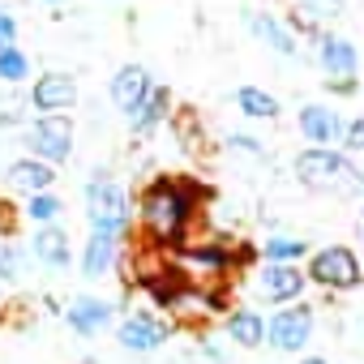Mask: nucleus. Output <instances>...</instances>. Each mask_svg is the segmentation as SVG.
Masks as SVG:
<instances>
[{
	"label": "nucleus",
	"instance_id": "nucleus-3",
	"mask_svg": "<svg viewBox=\"0 0 364 364\" xmlns=\"http://www.w3.org/2000/svg\"><path fill=\"white\" fill-rule=\"evenodd\" d=\"M291 171H296L300 185H309V189L360 185V176H355L351 159H347V154H338L334 146H309V150H300V154H296V163H291Z\"/></svg>",
	"mask_w": 364,
	"mask_h": 364
},
{
	"label": "nucleus",
	"instance_id": "nucleus-12",
	"mask_svg": "<svg viewBox=\"0 0 364 364\" xmlns=\"http://www.w3.org/2000/svg\"><path fill=\"white\" fill-rule=\"evenodd\" d=\"M112 103H116V112L120 116H133L141 103H146V95L154 90V77L141 69V65H120L116 73H112Z\"/></svg>",
	"mask_w": 364,
	"mask_h": 364
},
{
	"label": "nucleus",
	"instance_id": "nucleus-10",
	"mask_svg": "<svg viewBox=\"0 0 364 364\" xmlns=\"http://www.w3.org/2000/svg\"><path fill=\"white\" fill-rule=\"evenodd\" d=\"M26 103H31L39 116H65V112H73V103H77V82H73V73H60V69L39 73Z\"/></svg>",
	"mask_w": 364,
	"mask_h": 364
},
{
	"label": "nucleus",
	"instance_id": "nucleus-2",
	"mask_svg": "<svg viewBox=\"0 0 364 364\" xmlns=\"http://www.w3.org/2000/svg\"><path fill=\"white\" fill-rule=\"evenodd\" d=\"M86 219H90V232H103V236H116L120 245L133 240V202L129 193L112 180L107 167H99L90 180H86Z\"/></svg>",
	"mask_w": 364,
	"mask_h": 364
},
{
	"label": "nucleus",
	"instance_id": "nucleus-19",
	"mask_svg": "<svg viewBox=\"0 0 364 364\" xmlns=\"http://www.w3.org/2000/svg\"><path fill=\"white\" fill-rule=\"evenodd\" d=\"M163 120H171V90L154 82V90L146 95V103L129 116V129H133V137H150Z\"/></svg>",
	"mask_w": 364,
	"mask_h": 364
},
{
	"label": "nucleus",
	"instance_id": "nucleus-14",
	"mask_svg": "<svg viewBox=\"0 0 364 364\" xmlns=\"http://www.w3.org/2000/svg\"><path fill=\"white\" fill-rule=\"evenodd\" d=\"M65 321H69L73 334L95 338V334H103V330L116 321V309H112L103 296H73L69 309H65Z\"/></svg>",
	"mask_w": 364,
	"mask_h": 364
},
{
	"label": "nucleus",
	"instance_id": "nucleus-6",
	"mask_svg": "<svg viewBox=\"0 0 364 364\" xmlns=\"http://www.w3.org/2000/svg\"><path fill=\"white\" fill-rule=\"evenodd\" d=\"M167 338H171V321L159 317V313H150V309H133V313H124L120 326H116V343H120L124 351H133V355H150V351H159Z\"/></svg>",
	"mask_w": 364,
	"mask_h": 364
},
{
	"label": "nucleus",
	"instance_id": "nucleus-16",
	"mask_svg": "<svg viewBox=\"0 0 364 364\" xmlns=\"http://www.w3.org/2000/svg\"><path fill=\"white\" fill-rule=\"evenodd\" d=\"M31 253H35V262H39V266H48V270H69V262H73L69 232H65L60 223H43V228H35Z\"/></svg>",
	"mask_w": 364,
	"mask_h": 364
},
{
	"label": "nucleus",
	"instance_id": "nucleus-22",
	"mask_svg": "<svg viewBox=\"0 0 364 364\" xmlns=\"http://www.w3.org/2000/svg\"><path fill=\"white\" fill-rule=\"evenodd\" d=\"M338 14H343L338 0H296V9H291V26H296V31H309V35L317 39V22L338 18Z\"/></svg>",
	"mask_w": 364,
	"mask_h": 364
},
{
	"label": "nucleus",
	"instance_id": "nucleus-4",
	"mask_svg": "<svg viewBox=\"0 0 364 364\" xmlns=\"http://www.w3.org/2000/svg\"><path fill=\"white\" fill-rule=\"evenodd\" d=\"M309 283H317V287H326V291H355L360 283H364V266H360V257H355V249H347V245H326V249H317L313 257H309Z\"/></svg>",
	"mask_w": 364,
	"mask_h": 364
},
{
	"label": "nucleus",
	"instance_id": "nucleus-23",
	"mask_svg": "<svg viewBox=\"0 0 364 364\" xmlns=\"http://www.w3.org/2000/svg\"><path fill=\"white\" fill-rule=\"evenodd\" d=\"M262 257L266 262H283V266H300L309 257V240H296V236H266L262 240Z\"/></svg>",
	"mask_w": 364,
	"mask_h": 364
},
{
	"label": "nucleus",
	"instance_id": "nucleus-35",
	"mask_svg": "<svg viewBox=\"0 0 364 364\" xmlns=\"http://www.w3.org/2000/svg\"><path fill=\"white\" fill-rule=\"evenodd\" d=\"M360 189H364V176H360Z\"/></svg>",
	"mask_w": 364,
	"mask_h": 364
},
{
	"label": "nucleus",
	"instance_id": "nucleus-13",
	"mask_svg": "<svg viewBox=\"0 0 364 364\" xmlns=\"http://www.w3.org/2000/svg\"><path fill=\"white\" fill-rule=\"evenodd\" d=\"M296 124L309 137V146H334V141H343V129H347V120L330 103H304L296 112Z\"/></svg>",
	"mask_w": 364,
	"mask_h": 364
},
{
	"label": "nucleus",
	"instance_id": "nucleus-20",
	"mask_svg": "<svg viewBox=\"0 0 364 364\" xmlns=\"http://www.w3.org/2000/svg\"><path fill=\"white\" fill-rule=\"evenodd\" d=\"M223 330H228V338H232L236 347H245V351L266 347V317H262L257 309H232V313L223 317Z\"/></svg>",
	"mask_w": 364,
	"mask_h": 364
},
{
	"label": "nucleus",
	"instance_id": "nucleus-18",
	"mask_svg": "<svg viewBox=\"0 0 364 364\" xmlns=\"http://www.w3.org/2000/svg\"><path fill=\"white\" fill-rule=\"evenodd\" d=\"M120 262V240L116 236H103V232H90L86 249H82V279H103L112 274Z\"/></svg>",
	"mask_w": 364,
	"mask_h": 364
},
{
	"label": "nucleus",
	"instance_id": "nucleus-33",
	"mask_svg": "<svg viewBox=\"0 0 364 364\" xmlns=\"http://www.w3.org/2000/svg\"><path fill=\"white\" fill-rule=\"evenodd\" d=\"M43 5H60V0H43Z\"/></svg>",
	"mask_w": 364,
	"mask_h": 364
},
{
	"label": "nucleus",
	"instance_id": "nucleus-9",
	"mask_svg": "<svg viewBox=\"0 0 364 364\" xmlns=\"http://www.w3.org/2000/svg\"><path fill=\"white\" fill-rule=\"evenodd\" d=\"M253 287H257V300L283 309V304H296L309 287V274L300 266H283V262H262L257 274H253Z\"/></svg>",
	"mask_w": 364,
	"mask_h": 364
},
{
	"label": "nucleus",
	"instance_id": "nucleus-11",
	"mask_svg": "<svg viewBox=\"0 0 364 364\" xmlns=\"http://www.w3.org/2000/svg\"><path fill=\"white\" fill-rule=\"evenodd\" d=\"M317 65L326 73V86H343V82H355L360 73V52L351 39L343 35H317Z\"/></svg>",
	"mask_w": 364,
	"mask_h": 364
},
{
	"label": "nucleus",
	"instance_id": "nucleus-26",
	"mask_svg": "<svg viewBox=\"0 0 364 364\" xmlns=\"http://www.w3.org/2000/svg\"><path fill=\"white\" fill-rule=\"evenodd\" d=\"M22 270H26V253L14 240H0V283L22 279Z\"/></svg>",
	"mask_w": 364,
	"mask_h": 364
},
{
	"label": "nucleus",
	"instance_id": "nucleus-17",
	"mask_svg": "<svg viewBox=\"0 0 364 364\" xmlns=\"http://www.w3.org/2000/svg\"><path fill=\"white\" fill-rule=\"evenodd\" d=\"M249 35H253L262 48L279 52V56H296V35H291L274 14H266V9H253V14H249Z\"/></svg>",
	"mask_w": 364,
	"mask_h": 364
},
{
	"label": "nucleus",
	"instance_id": "nucleus-5",
	"mask_svg": "<svg viewBox=\"0 0 364 364\" xmlns=\"http://www.w3.org/2000/svg\"><path fill=\"white\" fill-rule=\"evenodd\" d=\"M313 326H317V317L309 304H300V300L283 304V309H274V317H266V347H274L283 355H300L313 338Z\"/></svg>",
	"mask_w": 364,
	"mask_h": 364
},
{
	"label": "nucleus",
	"instance_id": "nucleus-7",
	"mask_svg": "<svg viewBox=\"0 0 364 364\" xmlns=\"http://www.w3.org/2000/svg\"><path fill=\"white\" fill-rule=\"evenodd\" d=\"M26 154L43 159V163H65L73 154V120L69 116H39L31 129H26Z\"/></svg>",
	"mask_w": 364,
	"mask_h": 364
},
{
	"label": "nucleus",
	"instance_id": "nucleus-25",
	"mask_svg": "<svg viewBox=\"0 0 364 364\" xmlns=\"http://www.w3.org/2000/svg\"><path fill=\"white\" fill-rule=\"evenodd\" d=\"M26 77H31V56H26L22 48H0V82L18 86V82H26Z\"/></svg>",
	"mask_w": 364,
	"mask_h": 364
},
{
	"label": "nucleus",
	"instance_id": "nucleus-34",
	"mask_svg": "<svg viewBox=\"0 0 364 364\" xmlns=\"http://www.w3.org/2000/svg\"><path fill=\"white\" fill-rule=\"evenodd\" d=\"M82 364H99V360H82Z\"/></svg>",
	"mask_w": 364,
	"mask_h": 364
},
{
	"label": "nucleus",
	"instance_id": "nucleus-1",
	"mask_svg": "<svg viewBox=\"0 0 364 364\" xmlns=\"http://www.w3.org/2000/svg\"><path fill=\"white\" fill-rule=\"evenodd\" d=\"M206 189L189 176H154L137 193V236L154 249H185L193 240V223L202 215Z\"/></svg>",
	"mask_w": 364,
	"mask_h": 364
},
{
	"label": "nucleus",
	"instance_id": "nucleus-29",
	"mask_svg": "<svg viewBox=\"0 0 364 364\" xmlns=\"http://www.w3.org/2000/svg\"><path fill=\"white\" fill-rule=\"evenodd\" d=\"M0 48H18V18L0 9Z\"/></svg>",
	"mask_w": 364,
	"mask_h": 364
},
{
	"label": "nucleus",
	"instance_id": "nucleus-30",
	"mask_svg": "<svg viewBox=\"0 0 364 364\" xmlns=\"http://www.w3.org/2000/svg\"><path fill=\"white\" fill-rule=\"evenodd\" d=\"M228 150H245V154H262V141L249 137V133H232L228 137Z\"/></svg>",
	"mask_w": 364,
	"mask_h": 364
},
{
	"label": "nucleus",
	"instance_id": "nucleus-32",
	"mask_svg": "<svg viewBox=\"0 0 364 364\" xmlns=\"http://www.w3.org/2000/svg\"><path fill=\"white\" fill-rule=\"evenodd\" d=\"M355 228H360V240H364V210H360V219H355Z\"/></svg>",
	"mask_w": 364,
	"mask_h": 364
},
{
	"label": "nucleus",
	"instance_id": "nucleus-31",
	"mask_svg": "<svg viewBox=\"0 0 364 364\" xmlns=\"http://www.w3.org/2000/svg\"><path fill=\"white\" fill-rule=\"evenodd\" d=\"M300 364H334V360H330V355H304Z\"/></svg>",
	"mask_w": 364,
	"mask_h": 364
},
{
	"label": "nucleus",
	"instance_id": "nucleus-24",
	"mask_svg": "<svg viewBox=\"0 0 364 364\" xmlns=\"http://www.w3.org/2000/svg\"><path fill=\"white\" fill-rule=\"evenodd\" d=\"M60 210H65V202L48 189V193H31L26 198V206H22V215L35 223V228H43V223H56L60 219Z\"/></svg>",
	"mask_w": 364,
	"mask_h": 364
},
{
	"label": "nucleus",
	"instance_id": "nucleus-27",
	"mask_svg": "<svg viewBox=\"0 0 364 364\" xmlns=\"http://www.w3.org/2000/svg\"><path fill=\"white\" fill-rule=\"evenodd\" d=\"M18 223H22V215H18V206H14L9 198H0V240H14V232H18Z\"/></svg>",
	"mask_w": 364,
	"mask_h": 364
},
{
	"label": "nucleus",
	"instance_id": "nucleus-28",
	"mask_svg": "<svg viewBox=\"0 0 364 364\" xmlns=\"http://www.w3.org/2000/svg\"><path fill=\"white\" fill-rule=\"evenodd\" d=\"M343 150H351V154H364V116L347 120V129H343Z\"/></svg>",
	"mask_w": 364,
	"mask_h": 364
},
{
	"label": "nucleus",
	"instance_id": "nucleus-8",
	"mask_svg": "<svg viewBox=\"0 0 364 364\" xmlns=\"http://www.w3.org/2000/svg\"><path fill=\"white\" fill-rule=\"evenodd\" d=\"M180 257H185V266L206 270L210 279H228V274L249 257V249H245V245L236 249L228 236H206V240H189L185 249H180Z\"/></svg>",
	"mask_w": 364,
	"mask_h": 364
},
{
	"label": "nucleus",
	"instance_id": "nucleus-15",
	"mask_svg": "<svg viewBox=\"0 0 364 364\" xmlns=\"http://www.w3.org/2000/svg\"><path fill=\"white\" fill-rule=\"evenodd\" d=\"M56 167L52 163H43V159H35V154H22V159H14L9 163V171H5V185L9 189H18V193H48L52 185H56Z\"/></svg>",
	"mask_w": 364,
	"mask_h": 364
},
{
	"label": "nucleus",
	"instance_id": "nucleus-21",
	"mask_svg": "<svg viewBox=\"0 0 364 364\" xmlns=\"http://www.w3.org/2000/svg\"><path fill=\"white\" fill-rule=\"evenodd\" d=\"M232 99H236V107H240L249 120H279V112H283L279 99H274L270 90H262V86H240Z\"/></svg>",
	"mask_w": 364,
	"mask_h": 364
}]
</instances>
